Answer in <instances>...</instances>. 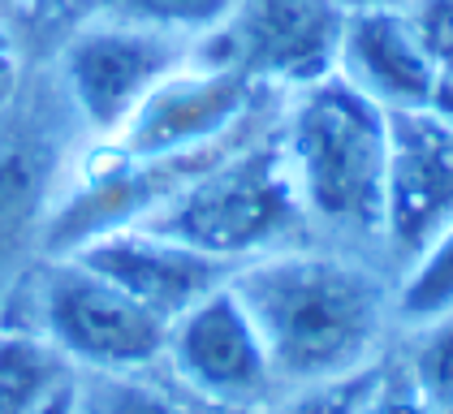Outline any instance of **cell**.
<instances>
[{
  "mask_svg": "<svg viewBox=\"0 0 453 414\" xmlns=\"http://www.w3.org/2000/svg\"><path fill=\"white\" fill-rule=\"evenodd\" d=\"M78 264H87L91 272L108 276L117 289H126L134 303L156 310L165 324H173L181 310H190L199 298H208L211 289H220L234 264H220L203 250L173 242L147 225H126L100 238L82 242L70 250Z\"/></svg>",
  "mask_w": 453,
  "mask_h": 414,
  "instance_id": "obj_11",
  "label": "cell"
},
{
  "mask_svg": "<svg viewBox=\"0 0 453 414\" xmlns=\"http://www.w3.org/2000/svg\"><path fill=\"white\" fill-rule=\"evenodd\" d=\"M363 414H432V406L423 402V393L415 388V380L406 376V367L388 372L380 363V376L372 384V397H367Z\"/></svg>",
  "mask_w": 453,
  "mask_h": 414,
  "instance_id": "obj_19",
  "label": "cell"
},
{
  "mask_svg": "<svg viewBox=\"0 0 453 414\" xmlns=\"http://www.w3.org/2000/svg\"><path fill=\"white\" fill-rule=\"evenodd\" d=\"M229 289L264 337L280 393L380 367L384 337L397 324L393 280L380 268L303 242L238 264Z\"/></svg>",
  "mask_w": 453,
  "mask_h": 414,
  "instance_id": "obj_1",
  "label": "cell"
},
{
  "mask_svg": "<svg viewBox=\"0 0 453 414\" xmlns=\"http://www.w3.org/2000/svg\"><path fill=\"white\" fill-rule=\"evenodd\" d=\"M342 27L346 0H238L229 22L199 39L195 52L289 96L337 69Z\"/></svg>",
  "mask_w": 453,
  "mask_h": 414,
  "instance_id": "obj_7",
  "label": "cell"
},
{
  "mask_svg": "<svg viewBox=\"0 0 453 414\" xmlns=\"http://www.w3.org/2000/svg\"><path fill=\"white\" fill-rule=\"evenodd\" d=\"M277 142L311 225L380 238L388 169V112L380 104L328 73L289 91Z\"/></svg>",
  "mask_w": 453,
  "mask_h": 414,
  "instance_id": "obj_2",
  "label": "cell"
},
{
  "mask_svg": "<svg viewBox=\"0 0 453 414\" xmlns=\"http://www.w3.org/2000/svg\"><path fill=\"white\" fill-rule=\"evenodd\" d=\"M165 363L186 393L208 406L255 414L280 397L273 358L229 280L169 324Z\"/></svg>",
  "mask_w": 453,
  "mask_h": 414,
  "instance_id": "obj_8",
  "label": "cell"
},
{
  "mask_svg": "<svg viewBox=\"0 0 453 414\" xmlns=\"http://www.w3.org/2000/svg\"><path fill=\"white\" fill-rule=\"evenodd\" d=\"M376 376H380V367H372V372H363V376L337 380V384L280 393L273 406H264V410H255V414H363Z\"/></svg>",
  "mask_w": 453,
  "mask_h": 414,
  "instance_id": "obj_17",
  "label": "cell"
},
{
  "mask_svg": "<svg viewBox=\"0 0 453 414\" xmlns=\"http://www.w3.org/2000/svg\"><path fill=\"white\" fill-rule=\"evenodd\" d=\"M337 78L376 100L384 112L427 108L441 61L402 0L346 4V27L337 48Z\"/></svg>",
  "mask_w": 453,
  "mask_h": 414,
  "instance_id": "obj_10",
  "label": "cell"
},
{
  "mask_svg": "<svg viewBox=\"0 0 453 414\" xmlns=\"http://www.w3.org/2000/svg\"><path fill=\"white\" fill-rule=\"evenodd\" d=\"M91 4H96V0H91Z\"/></svg>",
  "mask_w": 453,
  "mask_h": 414,
  "instance_id": "obj_23",
  "label": "cell"
},
{
  "mask_svg": "<svg viewBox=\"0 0 453 414\" xmlns=\"http://www.w3.org/2000/svg\"><path fill=\"white\" fill-rule=\"evenodd\" d=\"M61 380H70L65 358L43 337L0 341V414H31Z\"/></svg>",
  "mask_w": 453,
  "mask_h": 414,
  "instance_id": "obj_13",
  "label": "cell"
},
{
  "mask_svg": "<svg viewBox=\"0 0 453 414\" xmlns=\"http://www.w3.org/2000/svg\"><path fill=\"white\" fill-rule=\"evenodd\" d=\"M411 18L427 39V48L436 52L441 65H453V0H406Z\"/></svg>",
  "mask_w": 453,
  "mask_h": 414,
  "instance_id": "obj_20",
  "label": "cell"
},
{
  "mask_svg": "<svg viewBox=\"0 0 453 414\" xmlns=\"http://www.w3.org/2000/svg\"><path fill=\"white\" fill-rule=\"evenodd\" d=\"M415 333L423 345L406 363V376L415 380V388L432 406V414H453V315L441 324L415 328Z\"/></svg>",
  "mask_w": 453,
  "mask_h": 414,
  "instance_id": "obj_16",
  "label": "cell"
},
{
  "mask_svg": "<svg viewBox=\"0 0 453 414\" xmlns=\"http://www.w3.org/2000/svg\"><path fill=\"white\" fill-rule=\"evenodd\" d=\"M432 112H441L445 121H453V65H441L436 73V91H432Z\"/></svg>",
  "mask_w": 453,
  "mask_h": 414,
  "instance_id": "obj_22",
  "label": "cell"
},
{
  "mask_svg": "<svg viewBox=\"0 0 453 414\" xmlns=\"http://www.w3.org/2000/svg\"><path fill=\"white\" fill-rule=\"evenodd\" d=\"M234 9H238V0H96V13H104V18L156 27V31L181 34L190 43L220 31Z\"/></svg>",
  "mask_w": 453,
  "mask_h": 414,
  "instance_id": "obj_14",
  "label": "cell"
},
{
  "mask_svg": "<svg viewBox=\"0 0 453 414\" xmlns=\"http://www.w3.org/2000/svg\"><path fill=\"white\" fill-rule=\"evenodd\" d=\"M91 414H186L169 393L151 388L134 376H104L100 393L91 397Z\"/></svg>",
  "mask_w": 453,
  "mask_h": 414,
  "instance_id": "obj_18",
  "label": "cell"
},
{
  "mask_svg": "<svg viewBox=\"0 0 453 414\" xmlns=\"http://www.w3.org/2000/svg\"><path fill=\"white\" fill-rule=\"evenodd\" d=\"M78 406H82V388L73 380H61L31 414H78Z\"/></svg>",
  "mask_w": 453,
  "mask_h": 414,
  "instance_id": "obj_21",
  "label": "cell"
},
{
  "mask_svg": "<svg viewBox=\"0 0 453 414\" xmlns=\"http://www.w3.org/2000/svg\"><path fill=\"white\" fill-rule=\"evenodd\" d=\"M268 96L273 91L238 65L195 52L139 104V112L112 134V147L134 160L220 151L255 130Z\"/></svg>",
  "mask_w": 453,
  "mask_h": 414,
  "instance_id": "obj_5",
  "label": "cell"
},
{
  "mask_svg": "<svg viewBox=\"0 0 453 414\" xmlns=\"http://www.w3.org/2000/svg\"><path fill=\"white\" fill-rule=\"evenodd\" d=\"M139 225L234 268L255 255L294 246L303 229H311L277 134H246L234 142Z\"/></svg>",
  "mask_w": 453,
  "mask_h": 414,
  "instance_id": "obj_3",
  "label": "cell"
},
{
  "mask_svg": "<svg viewBox=\"0 0 453 414\" xmlns=\"http://www.w3.org/2000/svg\"><path fill=\"white\" fill-rule=\"evenodd\" d=\"M393 315L402 328H427L453 315V220L393 280Z\"/></svg>",
  "mask_w": 453,
  "mask_h": 414,
  "instance_id": "obj_12",
  "label": "cell"
},
{
  "mask_svg": "<svg viewBox=\"0 0 453 414\" xmlns=\"http://www.w3.org/2000/svg\"><path fill=\"white\" fill-rule=\"evenodd\" d=\"M453 220V121L432 108L388 112L380 242L397 264H411Z\"/></svg>",
  "mask_w": 453,
  "mask_h": 414,
  "instance_id": "obj_9",
  "label": "cell"
},
{
  "mask_svg": "<svg viewBox=\"0 0 453 414\" xmlns=\"http://www.w3.org/2000/svg\"><path fill=\"white\" fill-rule=\"evenodd\" d=\"M43 181H48V165L31 147L0 138V246L18 242L39 216Z\"/></svg>",
  "mask_w": 453,
  "mask_h": 414,
  "instance_id": "obj_15",
  "label": "cell"
},
{
  "mask_svg": "<svg viewBox=\"0 0 453 414\" xmlns=\"http://www.w3.org/2000/svg\"><path fill=\"white\" fill-rule=\"evenodd\" d=\"M35 310L39 337L65 363L100 376H139L165 363L169 324L73 255H57L39 276Z\"/></svg>",
  "mask_w": 453,
  "mask_h": 414,
  "instance_id": "obj_4",
  "label": "cell"
},
{
  "mask_svg": "<svg viewBox=\"0 0 453 414\" xmlns=\"http://www.w3.org/2000/svg\"><path fill=\"white\" fill-rule=\"evenodd\" d=\"M190 57L195 43L181 34L96 13V22L65 43L61 78L78 117L96 134L112 138L139 112V104Z\"/></svg>",
  "mask_w": 453,
  "mask_h": 414,
  "instance_id": "obj_6",
  "label": "cell"
}]
</instances>
